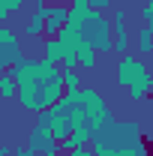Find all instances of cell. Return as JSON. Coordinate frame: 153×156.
Instances as JSON below:
<instances>
[{
	"label": "cell",
	"mask_w": 153,
	"mask_h": 156,
	"mask_svg": "<svg viewBox=\"0 0 153 156\" xmlns=\"http://www.w3.org/2000/svg\"><path fill=\"white\" fill-rule=\"evenodd\" d=\"M42 6H60V3H72V0H36Z\"/></svg>",
	"instance_id": "20"
},
{
	"label": "cell",
	"mask_w": 153,
	"mask_h": 156,
	"mask_svg": "<svg viewBox=\"0 0 153 156\" xmlns=\"http://www.w3.org/2000/svg\"><path fill=\"white\" fill-rule=\"evenodd\" d=\"M75 57H78V66H81V69H96V63H99V54H96L90 45L75 48Z\"/></svg>",
	"instance_id": "11"
},
{
	"label": "cell",
	"mask_w": 153,
	"mask_h": 156,
	"mask_svg": "<svg viewBox=\"0 0 153 156\" xmlns=\"http://www.w3.org/2000/svg\"><path fill=\"white\" fill-rule=\"evenodd\" d=\"M15 87H18V102L24 111H48L60 96H63V69L57 63L48 60H33V57H21L12 69H6Z\"/></svg>",
	"instance_id": "1"
},
{
	"label": "cell",
	"mask_w": 153,
	"mask_h": 156,
	"mask_svg": "<svg viewBox=\"0 0 153 156\" xmlns=\"http://www.w3.org/2000/svg\"><path fill=\"white\" fill-rule=\"evenodd\" d=\"M72 3H84V0H72Z\"/></svg>",
	"instance_id": "22"
},
{
	"label": "cell",
	"mask_w": 153,
	"mask_h": 156,
	"mask_svg": "<svg viewBox=\"0 0 153 156\" xmlns=\"http://www.w3.org/2000/svg\"><path fill=\"white\" fill-rule=\"evenodd\" d=\"M135 3H144V0H135Z\"/></svg>",
	"instance_id": "23"
},
{
	"label": "cell",
	"mask_w": 153,
	"mask_h": 156,
	"mask_svg": "<svg viewBox=\"0 0 153 156\" xmlns=\"http://www.w3.org/2000/svg\"><path fill=\"white\" fill-rule=\"evenodd\" d=\"M84 6H87V9H96V12H105L111 3H108V0H84Z\"/></svg>",
	"instance_id": "17"
},
{
	"label": "cell",
	"mask_w": 153,
	"mask_h": 156,
	"mask_svg": "<svg viewBox=\"0 0 153 156\" xmlns=\"http://www.w3.org/2000/svg\"><path fill=\"white\" fill-rule=\"evenodd\" d=\"M78 105L84 108L87 129H90V132H96L99 126H105V123L111 120V108H108L105 96H102L96 87H81V90H78Z\"/></svg>",
	"instance_id": "5"
},
{
	"label": "cell",
	"mask_w": 153,
	"mask_h": 156,
	"mask_svg": "<svg viewBox=\"0 0 153 156\" xmlns=\"http://www.w3.org/2000/svg\"><path fill=\"white\" fill-rule=\"evenodd\" d=\"M18 93V87H15V81L9 72H0V99H15Z\"/></svg>",
	"instance_id": "12"
},
{
	"label": "cell",
	"mask_w": 153,
	"mask_h": 156,
	"mask_svg": "<svg viewBox=\"0 0 153 156\" xmlns=\"http://www.w3.org/2000/svg\"><path fill=\"white\" fill-rule=\"evenodd\" d=\"M138 54H153V30L150 27L138 30Z\"/></svg>",
	"instance_id": "13"
},
{
	"label": "cell",
	"mask_w": 153,
	"mask_h": 156,
	"mask_svg": "<svg viewBox=\"0 0 153 156\" xmlns=\"http://www.w3.org/2000/svg\"><path fill=\"white\" fill-rule=\"evenodd\" d=\"M39 51H42V60H48V63H63V57L72 51V48H66L63 42H60L57 36H45L42 42H39Z\"/></svg>",
	"instance_id": "8"
},
{
	"label": "cell",
	"mask_w": 153,
	"mask_h": 156,
	"mask_svg": "<svg viewBox=\"0 0 153 156\" xmlns=\"http://www.w3.org/2000/svg\"><path fill=\"white\" fill-rule=\"evenodd\" d=\"M24 3H27V0H0V24H3V21L9 18L12 12H18V9L24 6Z\"/></svg>",
	"instance_id": "14"
},
{
	"label": "cell",
	"mask_w": 153,
	"mask_h": 156,
	"mask_svg": "<svg viewBox=\"0 0 153 156\" xmlns=\"http://www.w3.org/2000/svg\"><path fill=\"white\" fill-rule=\"evenodd\" d=\"M90 138H93V132H90L87 126H78V129H72L69 135L60 141V150H78V147H90Z\"/></svg>",
	"instance_id": "10"
},
{
	"label": "cell",
	"mask_w": 153,
	"mask_h": 156,
	"mask_svg": "<svg viewBox=\"0 0 153 156\" xmlns=\"http://www.w3.org/2000/svg\"><path fill=\"white\" fill-rule=\"evenodd\" d=\"M114 84L117 87H126L132 102H141L153 93V72L141 63V57L135 54H120L114 66Z\"/></svg>",
	"instance_id": "4"
},
{
	"label": "cell",
	"mask_w": 153,
	"mask_h": 156,
	"mask_svg": "<svg viewBox=\"0 0 153 156\" xmlns=\"http://www.w3.org/2000/svg\"><path fill=\"white\" fill-rule=\"evenodd\" d=\"M93 156H150L147 141L132 120H108L93 132Z\"/></svg>",
	"instance_id": "2"
},
{
	"label": "cell",
	"mask_w": 153,
	"mask_h": 156,
	"mask_svg": "<svg viewBox=\"0 0 153 156\" xmlns=\"http://www.w3.org/2000/svg\"><path fill=\"white\" fill-rule=\"evenodd\" d=\"M66 15H69V6H48L45 27H42V36H57L60 27L66 24Z\"/></svg>",
	"instance_id": "9"
},
{
	"label": "cell",
	"mask_w": 153,
	"mask_h": 156,
	"mask_svg": "<svg viewBox=\"0 0 153 156\" xmlns=\"http://www.w3.org/2000/svg\"><path fill=\"white\" fill-rule=\"evenodd\" d=\"M84 84H81V75H78L75 69H63V90H81Z\"/></svg>",
	"instance_id": "15"
},
{
	"label": "cell",
	"mask_w": 153,
	"mask_h": 156,
	"mask_svg": "<svg viewBox=\"0 0 153 156\" xmlns=\"http://www.w3.org/2000/svg\"><path fill=\"white\" fill-rule=\"evenodd\" d=\"M66 156H93L90 147H78V150H66Z\"/></svg>",
	"instance_id": "18"
},
{
	"label": "cell",
	"mask_w": 153,
	"mask_h": 156,
	"mask_svg": "<svg viewBox=\"0 0 153 156\" xmlns=\"http://www.w3.org/2000/svg\"><path fill=\"white\" fill-rule=\"evenodd\" d=\"M141 21H144V27L153 30V0H144L141 3Z\"/></svg>",
	"instance_id": "16"
},
{
	"label": "cell",
	"mask_w": 153,
	"mask_h": 156,
	"mask_svg": "<svg viewBox=\"0 0 153 156\" xmlns=\"http://www.w3.org/2000/svg\"><path fill=\"white\" fill-rule=\"evenodd\" d=\"M66 27H72L84 45H90L96 54H111L114 48V33H111V18L105 12L87 9L84 3H72L69 15H66Z\"/></svg>",
	"instance_id": "3"
},
{
	"label": "cell",
	"mask_w": 153,
	"mask_h": 156,
	"mask_svg": "<svg viewBox=\"0 0 153 156\" xmlns=\"http://www.w3.org/2000/svg\"><path fill=\"white\" fill-rule=\"evenodd\" d=\"M108 3H123V0H108Z\"/></svg>",
	"instance_id": "21"
},
{
	"label": "cell",
	"mask_w": 153,
	"mask_h": 156,
	"mask_svg": "<svg viewBox=\"0 0 153 156\" xmlns=\"http://www.w3.org/2000/svg\"><path fill=\"white\" fill-rule=\"evenodd\" d=\"M21 57H24V51H21V45H18V36L0 24V72L12 69Z\"/></svg>",
	"instance_id": "6"
},
{
	"label": "cell",
	"mask_w": 153,
	"mask_h": 156,
	"mask_svg": "<svg viewBox=\"0 0 153 156\" xmlns=\"http://www.w3.org/2000/svg\"><path fill=\"white\" fill-rule=\"evenodd\" d=\"M126 18L129 12L123 6H114V15H111V33H114V54H126L129 51V30H126Z\"/></svg>",
	"instance_id": "7"
},
{
	"label": "cell",
	"mask_w": 153,
	"mask_h": 156,
	"mask_svg": "<svg viewBox=\"0 0 153 156\" xmlns=\"http://www.w3.org/2000/svg\"><path fill=\"white\" fill-rule=\"evenodd\" d=\"M9 156H36L33 150H27V147H18V150H12Z\"/></svg>",
	"instance_id": "19"
}]
</instances>
